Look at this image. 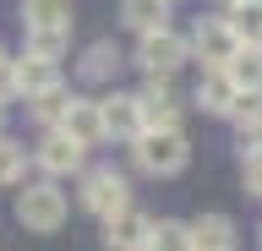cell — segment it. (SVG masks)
I'll return each mask as SVG.
<instances>
[{
  "instance_id": "cell-1",
  "label": "cell",
  "mask_w": 262,
  "mask_h": 251,
  "mask_svg": "<svg viewBox=\"0 0 262 251\" xmlns=\"http://www.w3.org/2000/svg\"><path fill=\"white\" fill-rule=\"evenodd\" d=\"M131 158H137V169L142 175H153V180H169V175H180V169L191 164V142H186V131H142L137 142H131Z\"/></svg>"
},
{
  "instance_id": "cell-2",
  "label": "cell",
  "mask_w": 262,
  "mask_h": 251,
  "mask_svg": "<svg viewBox=\"0 0 262 251\" xmlns=\"http://www.w3.org/2000/svg\"><path fill=\"white\" fill-rule=\"evenodd\" d=\"M77 202H82L93 218H110V213H120V208H131V180H126L115 164H82V175H77Z\"/></svg>"
},
{
  "instance_id": "cell-3",
  "label": "cell",
  "mask_w": 262,
  "mask_h": 251,
  "mask_svg": "<svg viewBox=\"0 0 262 251\" xmlns=\"http://www.w3.org/2000/svg\"><path fill=\"white\" fill-rule=\"evenodd\" d=\"M16 224L28 235H55L66 224V191L55 180H33L16 191Z\"/></svg>"
},
{
  "instance_id": "cell-4",
  "label": "cell",
  "mask_w": 262,
  "mask_h": 251,
  "mask_svg": "<svg viewBox=\"0 0 262 251\" xmlns=\"http://www.w3.org/2000/svg\"><path fill=\"white\" fill-rule=\"evenodd\" d=\"M186 60H191V50H186V38H180L175 28L142 33V38H137V55H131V66L142 71V77H175Z\"/></svg>"
},
{
  "instance_id": "cell-5",
  "label": "cell",
  "mask_w": 262,
  "mask_h": 251,
  "mask_svg": "<svg viewBox=\"0 0 262 251\" xmlns=\"http://www.w3.org/2000/svg\"><path fill=\"white\" fill-rule=\"evenodd\" d=\"M180 93L175 77H147V87L137 93V115H142V131H175L180 126Z\"/></svg>"
},
{
  "instance_id": "cell-6",
  "label": "cell",
  "mask_w": 262,
  "mask_h": 251,
  "mask_svg": "<svg viewBox=\"0 0 262 251\" xmlns=\"http://www.w3.org/2000/svg\"><path fill=\"white\" fill-rule=\"evenodd\" d=\"M186 50L202 60V71H224V66H229V55L241 50V38L229 33V22H224V17H202V22H196V33L186 38Z\"/></svg>"
},
{
  "instance_id": "cell-7",
  "label": "cell",
  "mask_w": 262,
  "mask_h": 251,
  "mask_svg": "<svg viewBox=\"0 0 262 251\" xmlns=\"http://www.w3.org/2000/svg\"><path fill=\"white\" fill-rule=\"evenodd\" d=\"M49 131L71 136V142H77L82 153H88V148H98V142H104V120H98V99H88V93H71V99H66V109H60V120H55Z\"/></svg>"
},
{
  "instance_id": "cell-8",
  "label": "cell",
  "mask_w": 262,
  "mask_h": 251,
  "mask_svg": "<svg viewBox=\"0 0 262 251\" xmlns=\"http://www.w3.org/2000/svg\"><path fill=\"white\" fill-rule=\"evenodd\" d=\"M6 87H11V99H38L49 87H60V66L38 60V55H16L6 60Z\"/></svg>"
},
{
  "instance_id": "cell-9",
  "label": "cell",
  "mask_w": 262,
  "mask_h": 251,
  "mask_svg": "<svg viewBox=\"0 0 262 251\" xmlns=\"http://www.w3.org/2000/svg\"><path fill=\"white\" fill-rule=\"evenodd\" d=\"M33 164L44 169V180H55L60 186L66 175H82V164H88V153L71 142V136H60V131H44L38 136V148H33Z\"/></svg>"
},
{
  "instance_id": "cell-10",
  "label": "cell",
  "mask_w": 262,
  "mask_h": 251,
  "mask_svg": "<svg viewBox=\"0 0 262 251\" xmlns=\"http://www.w3.org/2000/svg\"><path fill=\"white\" fill-rule=\"evenodd\" d=\"M98 120H104V142L120 136V142H137L142 136V115H137V93H104L98 99Z\"/></svg>"
},
{
  "instance_id": "cell-11",
  "label": "cell",
  "mask_w": 262,
  "mask_h": 251,
  "mask_svg": "<svg viewBox=\"0 0 262 251\" xmlns=\"http://www.w3.org/2000/svg\"><path fill=\"white\" fill-rule=\"evenodd\" d=\"M147 224H153V218H147L142 208H120V213L104 218V246H110V251H142Z\"/></svg>"
},
{
  "instance_id": "cell-12",
  "label": "cell",
  "mask_w": 262,
  "mask_h": 251,
  "mask_svg": "<svg viewBox=\"0 0 262 251\" xmlns=\"http://www.w3.org/2000/svg\"><path fill=\"white\" fill-rule=\"evenodd\" d=\"M186 230H191V251H235V240H241L229 213H196Z\"/></svg>"
},
{
  "instance_id": "cell-13",
  "label": "cell",
  "mask_w": 262,
  "mask_h": 251,
  "mask_svg": "<svg viewBox=\"0 0 262 251\" xmlns=\"http://www.w3.org/2000/svg\"><path fill=\"white\" fill-rule=\"evenodd\" d=\"M22 33H71V0H22Z\"/></svg>"
},
{
  "instance_id": "cell-14",
  "label": "cell",
  "mask_w": 262,
  "mask_h": 251,
  "mask_svg": "<svg viewBox=\"0 0 262 251\" xmlns=\"http://www.w3.org/2000/svg\"><path fill=\"white\" fill-rule=\"evenodd\" d=\"M224 77H229L235 93H262V50H257V44H241V50L229 55Z\"/></svg>"
},
{
  "instance_id": "cell-15",
  "label": "cell",
  "mask_w": 262,
  "mask_h": 251,
  "mask_svg": "<svg viewBox=\"0 0 262 251\" xmlns=\"http://www.w3.org/2000/svg\"><path fill=\"white\" fill-rule=\"evenodd\" d=\"M120 22H126L131 33H159L169 28V0H120Z\"/></svg>"
},
{
  "instance_id": "cell-16",
  "label": "cell",
  "mask_w": 262,
  "mask_h": 251,
  "mask_svg": "<svg viewBox=\"0 0 262 251\" xmlns=\"http://www.w3.org/2000/svg\"><path fill=\"white\" fill-rule=\"evenodd\" d=\"M235 99H241V93L229 87L224 71H202V82H196V109H202V115H229Z\"/></svg>"
},
{
  "instance_id": "cell-17",
  "label": "cell",
  "mask_w": 262,
  "mask_h": 251,
  "mask_svg": "<svg viewBox=\"0 0 262 251\" xmlns=\"http://www.w3.org/2000/svg\"><path fill=\"white\" fill-rule=\"evenodd\" d=\"M115 71H120V50H115V38H98L82 50V77L88 82H110Z\"/></svg>"
},
{
  "instance_id": "cell-18",
  "label": "cell",
  "mask_w": 262,
  "mask_h": 251,
  "mask_svg": "<svg viewBox=\"0 0 262 251\" xmlns=\"http://www.w3.org/2000/svg\"><path fill=\"white\" fill-rule=\"evenodd\" d=\"M224 22H229V33L241 38V44H257L262 50V0H235Z\"/></svg>"
},
{
  "instance_id": "cell-19",
  "label": "cell",
  "mask_w": 262,
  "mask_h": 251,
  "mask_svg": "<svg viewBox=\"0 0 262 251\" xmlns=\"http://www.w3.org/2000/svg\"><path fill=\"white\" fill-rule=\"evenodd\" d=\"M142 251H191V230L180 218H159V224H147Z\"/></svg>"
},
{
  "instance_id": "cell-20",
  "label": "cell",
  "mask_w": 262,
  "mask_h": 251,
  "mask_svg": "<svg viewBox=\"0 0 262 251\" xmlns=\"http://www.w3.org/2000/svg\"><path fill=\"white\" fill-rule=\"evenodd\" d=\"M22 180H28V148L0 131V186H22Z\"/></svg>"
},
{
  "instance_id": "cell-21",
  "label": "cell",
  "mask_w": 262,
  "mask_h": 251,
  "mask_svg": "<svg viewBox=\"0 0 262 251\" xmlns=\"http://www.w3.org/2000/svg\"><path fill=\"white\" fill-rule=\"evenodd\" d=\"M66 99H71V87H49V93H38V99H28V109H33V120H38V126H55V120H60V109H66Z\"/></svg>"
},
{
  "instance_id": "cell-22",
  "label": "cell",
  "mask_w": 262,
  "mask_h": 251,
  "mask_svg": "<svg viewBox=\"0 0 262 251\" xmlns=\"http://www.w3.org/2000/svg\"><path fill=\"white\" fill-rule=\"evenodd\" d=\"M224 120H235V131H262V93H241V99L229 104V115Z\"/></svg>"
},
{
  "instance_id": "cell-23",
  "label": "cell",
  "mask_w": 262,
  "mask_h": 251,
  "mask_svg": "<svg viewBox=\"0 0 262 251\" xmlns=\"http://www.w3.org/2000/svg\"><path fill=\"white\" fill-rule=\"evenodd\" d=\"M66 44H71V33H28V50L22 55H38V60H55V66H60Z\"/></svg>"
},
{
  "instance_id": "cell-24",
  "label": "cell",
  "mask_w": 262,
  "mask_h": 251,
  "mask_svg": "<svg viewBox=\"0 0 262 251\" xmlns=\"http://www.w3.org/2000/svg\"><path fill=\"white\" fill-rule=\"evenodd\" d=\"M241 169H246V191H251V197H262V153L241 158Z\"/></svg>"
},
{
  "instance_id": "cell-25",
  "label": "cell",
  "mask_w": 262,
  "mask_h": 251,
  "mask_svg": "<svg viewBox=\"0 0 262 251\" xmlns=\"http://www.w3.org/2000/svg\"><path fill=\"white\" fill-rule=\"evenodd\" d=\"M6 60H11V55H6V44H0V71H6Z\"/></svg>"
},
{
  "instance_id": "cell-26",
  "label": "cell",
  "mask_w": 262,
  "mask_h": 251,
  "mask_svg": "<svg viewBox=\"0 0 262 251\" xmlns=\"http://www.w3.org/2000/svg\"><path fill=\"white\" fill-rule=\"evenodd\" d=\"M213 6H224V11H229V6H235V0H213Z\"/></svg>"
},
{
  "instance_id": "cell-27",
  "label": "cell",
  "mask_w": 262,
  "mask_h": 251,
  "mask_svg": "<svg viewBox=\"0 0 262 251\" xmlns=\"http://www.w3.org/2000/svg\"><path fill=\"white\" fill-rule=\"evenodd\" d=\"M0 115H6V104H0Z\"/></svg>"
},
{
  "instance_id": "cell-28",
  "label": "cell",
  "mask_w": 262,
  "mask_h": 251,
  "mask_svg": "<svg viewBox=\"0 0 262 251\" xmlns=\"http://www.w3.org/2000/svg\"><path fill=\"white\" fill-rule=\"evenodd\" d=\"M169 6H175V0H169Z\"/></svg>"
}]
</instances>
